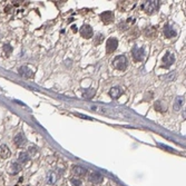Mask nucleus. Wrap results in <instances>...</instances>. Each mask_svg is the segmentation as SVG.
Wrapping results in <instances>:
<instances>
[{"label":"nucleus","mask_w":186,"mask_h":186,"mask_svg":"<svg viewBox=\"0 0 186 186\" xmlns=\"http://www.w3.org/2000/svg\"><path fill=\"white\" fill-rule=\"evenodd\" d=\"M158 1H155V0H150V1H145V3L142 5V8H143L145 13H149V15H153L154 13H156L158 9Z\"/></svg>","instance_id":"1"},{"label":"nucleus","mask_w":186,"mask_h":186,"mask_svg":"<svg viewBox=\"0 0 186 186\" xmlns=\"http://www.w3.org/2000/svg\"><path fill=\"white\" fill-rule=\"evenodd\" d=\"M113 65L118 70H125L127 67V58L125 56H117L113 60Z\"/></svg>","instance_id":"2"},{"label":"nucleus","mask_w":186,"mask_h":186,"mask_svg":"<svg viewBox=\"0 0 186 186\" xmlns=\"http://www.w3.org/2000/svg\"><path fill=\"white\" fill-rule=\"evenodd\" d=\"M132 55L133 58L135 59L136 61H142L145 57V50H144L143 47H133L132 49Z\"/></svg>","instance_id":"3"},{"label":"nucleus","mask_w":186,"mask_h":186,"mask_svg":"<svg viewBox=\"0 0 186 186\" xmlns=\"http://www.w3.org/2000/svg\"><path fill=\"white\" fill-rule=\"evenodd\" d=\"M118 47V40L116 38H109L106 43V50L108 54L114 53Z\"/></svg>","instance_id":"4"},{"label":"nucleus","mask_w":186,"mask_h":186,"mask_svg":"<svg viewBox=\"0 0 186 186\" xmlns=\"http://www.w3.org/2000/svg\"><path fill=\"white\" fill-rule=\"evenodd\" d=\"M80 35H82L84 38L89 39L92 38L93 35H94V31H93V28L89 25H84L82 28H80Z\"/></svg>","instance_id":"5"},{"label":"nucleus","mask_w":186,"mask_h":186,"mask_svg":"<svg viewBox=\"0 0 186 186\" xmlns=\"http://www.w3.org/2000/svg\"><path fill=\"white\" fill-rule=\"evenodd\" d=\"M89 181L94 184H100L103 181H104V176H103L102 173L99 172H92L89 174Z\"/></svg>","instance_id":"6"},{"label":"nucleus","mask_w":186,"mask_h":186,"mask_svg":"<svg viewBox=\"0 0 186 186\" xmlns=\"http://www.w3.org/2000/svg\"><path fill=\"white\" fill-rule=\"evenodd\" d=\"M100 18H102V21L105 25H108V23H110L114 20V13L112 11H104L100 15Z\"/></svg>","instance_id":"7"},{"label":"nucleus","mask_w":186,"mask_h":186,"mask_svg":"<svg viewBox=\"0 0 186 186\" xmlns=\"http://www.w3.org/2000/svg\"><path fill=\"white\" fill-rule=\"evenodd\" d=\"M18 72H19V74H20L23 77H25V78H31V77L33 76V70H30L27 66L20 67V68L18 69Z\"/></svg>","instance_id":"8"},{"label":"nucleus","mask_w":186,"mask_h":186,"mask_svg":"<svg viewBox=\"0 0 186 186\" xmlns=\"http://www.w3.org/2000/svg\"><path fill=\"white\" fill-rule=\"evenodd\" d=\"M122 94H123L122 88L118 86L113 87L112 89L109 90V96L112 97L113 99H117V98H119V97L122 96Z\"/></svg>","instance_id":"9"},{"label":"nucleus","mask_w":186,"mask_h":186,"mask_svg":"<svg viewBox=\"0 0 186 186\" xmlns=\"http://www.w3.org/2000/svg\"><path fill=\"white\" fill-rule=\"evenodd\" d=\"M13 142H15V144L17 146H19V147H21V146H23L26 143H27V138L25 137V135L23 134H18V135H16L15 138H13Z\"/></svg>","instance_id":"10"},{"label":"nucleus","mask_w":186,"mask_h":186,"mask_svg":"<svg viewBox=\"0 0 186 186\" xmlns=\"http://www.w3.org/2000/svg\"><path fill=\"white\" fill-rule=\"evenodd\" d=\"M73 173H74L77 177H84L87 174V169H85L82 166H74V167H73Z\"/></svg>","instance_id":"11"},{"label":"nucleus","mask_w":186,"mask_h":186,"mask_svg":"<svg viewBox=\"0 0 186 186\" xmlns=\"http://www.w3.org/2000/svg\"><path fill=\"white\" fill-rule=\"evenodd\" d=\"M174 61H175V56L171 53H166L165 56L163 57V63L166 65V66H171V65L174 64Z\"/></svg>","instance_id":"12"},{"label":"nucleus","mask_w":186,"mask_h":186,"mask_svg":"<svg viewBox=\"0 0 186 186\" xmlns=\"http://www.w3.org/2000/svg\"><path fill=\"white\" fill-rule=\"evenodd\" d=\"M11 155L10 153V149L8 148L7 145H5V144H3V145L0 146V156L3 158H9Z\"/></svg>","instance_id":"13"},{"label":"nucleus","mask_w":186,"mask_h":186,"mask_svg":"<svg viewBox=\"0 0 186 186\" xmlns=\"http://www.w3.org/2000/svg\"><path fill=\"white\" fill-rule=\"evenodd\" d=\"M164 33H165V36L167 37V38H173V37L176 36V30L173 28V27H171L169 25H167V26H165Z\"/></svg>","instance_id":"14"},{"label":"nucleus","mask_w":186,"mask_h":186,"mask_svg":"<svg viewBox=\"0 0 186 186\" xmlns=\"http://www.w3.org/2000/svg\"><path fill=\"white\" fill-rule=\"evenodd\" d=\"M183 105H184V97H182V96L177 97V98L175 99V103H174V106H173L174 110L178 112V110L183 107Z\"/></svg>","instance_id":"15"},{"label":"nucleus","mask_w":186,"mask_h":186,"mask_svg":"<svg viewBox=\"0 0 186 186\" xmlns=\"http://www.w3.org/2000/svg\"><path fill=\"white\" fill-rule=\"evenodd\" d=\"M21 171V165L18 163H11L10 165V169H9V172H10V174H17L19 173V172Z\"/></svg>","instance_id":"16"},{"label":"nucleus","mask_w":186,"mask_h":186,"mask_svg":"<svg viewBox=\"0 0 186 186\" xmlns=\"http://www.w3.org/2000/svg\"><path fill=\"white\" fill-rule=\"evenodd\" d=\"M18 161L20 162V163H27V162L29 161V155H28V153H26V152H21V153H19V155H18Z\"/></svg>","instance_id":"17"},{"label":"nucleus","mask_w":186,"mask_h":186,"mask_svg":"<svg viewBox=\"0 0 186 186\" xmlns=\"http://www.w3.org/2000/svg\"><path fill=\"white\" fill-rule=\"evenodd\" d=\"M104 40V35L103 33H97L96 35V38H95V46H98L102 43V41Z\"/></svg>","instance_id":"18"},{"label":"nucleus","mask_w":186,"mask_h":186,"mask_svg":"<svg viewBox=\"0 0 186 186\" xmlns=\"http://www.w3.org/2000/svg\"><path fill=\"white\" fill-rule=\"evenodd\" d=\"M48 183L49 184H54L56 182V176L54 175V173H49L48 174Z\"/></svg>","instance_id":"19"},{"label":"nucleus","mask_w":186,"mask_h":186,"mask_svg":"<svg viewBox=\"0 0 186 186\" xmlns=\"http://www.w3.org/2000/svg\"><path fill=\"white\" fill-rule=\"evenodd\" d=\"M3 50H5V53H6V56H8V55L11 54L13 47H11L10 45H5V46H3Z\"/></svg>","instance_id":"20"},{"label":"nucleus","mask_w":186,"mask_h":186,"mask_svg":"<svg viewBox=\"0 0 186 186\" xmlns=\"http://www.w3.org/2000/svg\"><path fill=\"white\" fill-rule=\"evenodd\" d=\"M94 95H95V90L90 89V90H87L86 93H84V95H83V96H84L85 98H92Z\"/></svg>","instance_id":"21"},{"label":"nucleus","mask_w":186,"mask_h":186,"mask_svg":"<svg viewBox=\"0 0 186 186\" xmlns=\"http://www.w3.org/2000/svg\"><path fill=\"white\" fill-rule=\"evenodd\" d=\"M70 183L74 186H82V181L78 178H75V177H73V178L70 179Z\"/></svg>","instance_id":"22"},{"label":"nucleus","mask_w":186,"mask_h":186,"mask_svg":"<svg viewBox=\"0 0 186 186\" xmlns=\"http://www.w3.org/2000/svg\"><path fill=\"white\" fill-rule=\"evenodd\" d=\"M155 108H156V110H158V112H164V110L166 109L165 107H162V103L161 102H157L155 104Z\"/></svg>","instance_id":"23"}]
</instances>
